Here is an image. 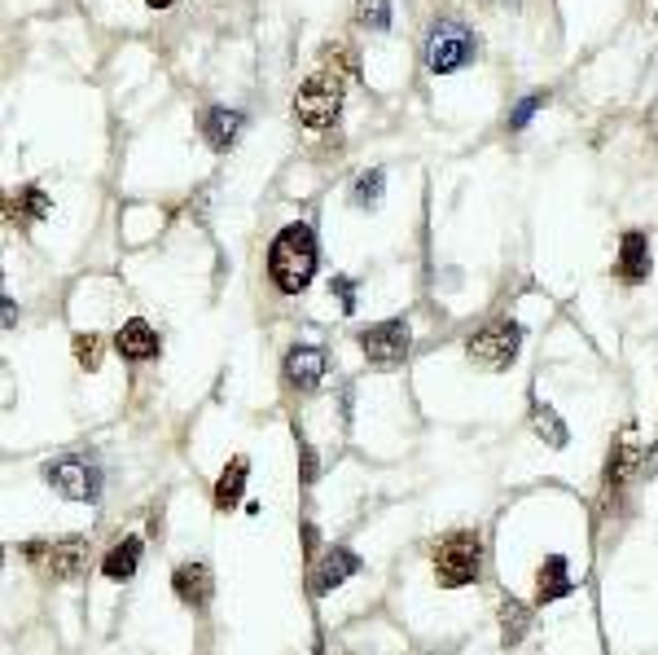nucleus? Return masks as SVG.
<instances>
[{
  "label": "nucleus",
  "instance_id": "nucleus-17",
  "mask_svg": "<svg viewBox=\"0 0 658 655\" xmlns=\"http://www.w3.org/2000/svg\"><path fill=\"white\" fill-rule=\"evenodd\" d=\"M136 567H141V536H123V541H114V545L106 550V559H102V576L114 581V585L132 581Z\"/></svg>",
  "mask_w": 658,
  "mask_h": 655
},
{
  "label": "nucleus",
  "instance_id": "nucleus-4",
  "mask_svg": "<svg viewBox=\"0 0 658 655\" xmlns=\"http://www.w3.org/2000/svg\"><path fill=\"white\" fill-rule=\"evenodd\" d=\"M518 348H523V326L514 317H496V321H487L483 330L470 335L465 357L487 375H505L518 361Z\"/></svg>",
  "mask_w": 658,
  "mask_h": 655
},
{
  "label": "nucleus",
  "instance_id": "nucleus-6",
  "mask_svg": "<svg viewBox=\"0 0 658 655\" xmlns=\"http://www.w3.org/2000/svg\"><path fill=\"white\" fill-rule=\"evenodd\" d=\"M44 484L58 493V498H66V502H97L102 498V484H106V475L97 471V462H89V458H80V453H66V458H53V462H44Z\"/></svg>",
  "mask_w": 658,
  "mask_h": 655
},
{
  "label": "nucleus",
  "instance_id": "nucleus-7",
  "mask_svg": "<svg viewBox=\"0 0 658 655\" xmlns=\"http://www.w3.org/2000/svg\"><path fill=\"white\" fill-rule=\"evenodd\" d=\"M356 344L369 357V366L395 370V366H404V357L413 348V326H409V317H387V321H373V326L356 330Z\"/></svg>",
  "mask_w": 658,
  "mask_h": 655
},
{
  "label": "nucleus",
  "instance_id": "nucleus-18",
  "mask_svg": "<svg viewBox=\"0 0 658 655\" xmlns=\"http://www.w3.org/2000/svg\"><path fill=\"white\" fill-rule=\"evenodd\" d=\"M246 480H250V458H228V467L219 471V480H216V511H233L237 502H241V489H246Z\"/></svg>",
  "mask_w": 658,
  "mask_h": 655
},
{
  "label": "nucleus",
  "instance_id": "nucleus-25",
  "mask_svg": "<svg viewBox=\"0 0 658 655\" xmlns=\"http://www.w3.org/2000/svg\"><path fill=\"white\" fill-rule=\"evenodd\" d=\"M545 102H548V93H532V98H523V102L510 111V129H527V124H532V115H536Z\"/></svg>",
  "mask_w": 658,
  "mask_h": 655
},
{
  "label": "nucleus",
  "instance_id": "nucleus-15",
  "mask_svg": "<svg viewBox=\"0 0 658 655\" xmlns=\"http://www.w3.org/2000/svg\"><path fill=\"white\" fill-rule=\"evenodd\" d=\"M641 462H646V453H641V444H633V440H619L615 449H610V462H606V493H624L637 475H641Z\"/></svg>",
  "mask_w": 658,
  "mask_h": 655
},
{
  "label": "nucleus",
  "instance_id": "nucleus-24",
  "mask_svg": "<svg viewBox=\"0 0 658 655\" xmlns=\"http://www.w3.org/2000/svg\"><path fill=\"white\" fill-rule=\"evenodd\" d=\"M75 361H80V370L93 375V370L102 366V339H97V335H80V339H75Z\"/></svg>",
  "mask_w": 658,
  "mask_h": 655
},
{
  "label": "nucleus",
  "instance_id": "nucleus-28",
  "mask_svg": "<svg viewBox=\"0 0 658 655\" xmlns=\"http://www.w3.org/2000/svg\"><path fill=\"white\" fill-rule=\"evenodd\" d=\"M13 321H18V308H13V299H9V295H4V326H9V330H13Z\"/></svg>",
  "mask_w": 658,
  "mask_h": 655
},
{
  "label": "nucleus",
  "instance_id": "nucleus-27",
  "mask_svg": "<svg viewBox=\"0 0 658 655\" xmlns=\"http://www.w3.org/2000/svg\"><path fill=\"white\" fill-rule=\"evenodd\" d=\"M299 453H304V480H308V484H312V480H317V475H321V471H317V467H321V462H317V453H312V444H308V440H299Z\"/></svg>",
  "mask_w": 658,
  "mask_h": 655
},
{
  "label": "nucleus",
  "instance_id": "nucleus-5",
  "mask_svg": "<svg viewBox=\"0 0 658 655\" xmlns=\"http://www.w3.org/2000/svg\"><path fill=\"white\" fill-rule=\"evenodd\" d=\"M483 572V541L479 532H452L443 536V545L435 550V581L443 590H461L474 585Z\"/></svg>",
  "mask_w": 658,
  "mask_h": 655
},
{
  "label": "nucleus",
  "instance_id": "nucleus-9",
  "mask_svg": "<svg viewBox=\"0 0 658 655\" xmlns=\"http://www.w3.org/2000/svg\"><path fill=\"white\" fill-rule=\"evenodd\" d=\"M326 370H329V357L326 348H317V344H295L281 357V375H286V383L295 392H317L321 379H326Z\"/></svg>",
  "mask_w": 658,
  "mask_h": 655
},
{
  "label": "nucleus",
  "instance_id": "nucleus-1",
  "mask_svg": "<svg viewBox=\"0 0 658 655\" xmlns=\"http://www.w3.org/2000/svg\"><path fill=\"white\" fill-rule=\"evenodd\" d=\"M317 264H321V243L312 221H290L268 243V277L281 295H304L317 277Z\"/></svg>",
  "mask_w": 658,
  "mask_h": 655
},
{
  "label": "nucleus",
  "instance_id": "nucleus-21",
  "mask_svg": "<svg viewBox=\"0 0 658 655\" xmlns=\"http://www.w3.org/2000/svg\"><path fill=\"white\" fill-rule=\"evenodd\" d=\"M527 630H532V612H527L518 598H505V603H501V643L514 652V647H523Z\"/></svg>",
  "mask_w": 658,
  "mask_h": 655
},
{
  "label": "nucleus",
  "instance_id": "nucleus-26",
  "mask_svg": "<svg viewBox=\"0 0 658 655\" xmlns=\"http://www.w3.org/2000/svg\"><path fill=\"white\" fill-rule=\"evenodd\" d=\"M329 295H338L342 313H356V277H347V273L329 277Z\"/></svg>",
  "mask_w": 658,
  "mask_h": 655
},
{
  "label": "nucleus",
  "instance_id": "nucleus-2",
  "mask_svg": "<svg viewBox=\"0 0 658 655\" xmlns=\"http://www.w3.org/2000/svg\"><path fill=\"white\" fill-rule=\"evenodd\" d=\"M479 58V35L461 18H435L422 40V62L431 75H456Z\"/></svg>",
  "mask_w": 658,
  "mask_h": 655
},
{
  "label": "nucleus",
  "instance_id": "nucleus-29",
  "mask_svg": "<svg viewBox=\"0 0 658 655\" xmlns=\"http://www.w3.org/2000/svg\"><path fill=\"white\" fill-rule=\"evenodd\" d=\"M141 4H145V9H172L176 0H141Z\"/></svg>",
  "mask_w": 658,
  "mask_h": 655
},
{
  "label": "nucleus",
  "instance_id": "nucleus-3",
  "mask_svg": "<svg viewBox=\"0 0 658 655\" xmlns=\"http://www.w3.org/2000/svg\"><path fill=\"white\" fill-rule=\"evenodd\" d=\"M342 102H347V84H342V75H338V71H333V75L321 71V75H312V80L299 84L290 111H295V120H299L308 132H326L338 124Z\"/></svg>",
  "mask_w": 658,
  "mask_h": 655
},
{
  "label": "nucleus",
  "instance_id": "nucleus-11",
  "mask_svg": "<svg viewBox=\"0 0 658 655\" xmlns=\"http://www.w3.org/2000/svg\"><path fill=\"white\" fill-rule=\"evenodd\" d=\"M114 348H119V357H123V361H150V357H158L163 339H158V330H154L145 317H132V321H123V326H119Z\"/></svg>",
  "mask_w": 658,
  "mask_h": 655
},
{
  "label": "nucleus",
  "instance_id": "nucleus-13",
  "mask_svg": "<svg viewBox=\"0 0 658 655\" xmlns=\"http://www.w3.org/2000/svg\"><path fill=\"white\" fill-rule=\"evenodd\" d=\"M615 273H619V282H628V286H641V282L650 277V238H646L641 229H628V234L619 238Z\"/></svg>",
  "mask_w": 658,
  "mask_h": 655
},
{
  "label": "nucleus",
  "instance_id": "nucleus-23",
  "mask_svg": "<svg viewBox=\"0 0 658 655\" xmlns=\"http://www.w3.org/2000/svg\"><path fill=\"white\" fill-rule=\"evenodd\" d=\"M351 18L364 31H391V0H356Z\"/></svg>",
  "mask_w": 658,
  "mask_h": 655
},
{
  "label": "nucleus",
  "instance_id": "nucleus-10",
  "mask_svg": "<svg viewBox=\"0 0 658 655\" xmlns=\"http://www.w3.org/2000/svg\"><path fill=\"white\" fill-rule=\"evenodd\" d=\"M360 572V554L356 550H347V545H329L326 554L312 563V594L317 598H326V594H333L338 585H347L351 576Z\"/></svg>",
  "mask_w": 658,
  "mask_h": 655
},
{
  "label": "nucleus",
  "instance_id": "nucleus-16",
  "mask_svg": "<svg viewBox=\"0 0 658 655\" xmlns=\"http://www.w3.org/2000/svg\"><path fill=\"white\" fill-rule=\"evenodd\" d=\"M172 590H176V598H181L185 607L203 612V607L212 603V572H207V563H181V567L172 572Z\"/></svg>",
  "mask_w": 658,
  "mask_h": 655
},
{
  "label": "nucleus",
  "instance_id": "nucleus-12",
  "mask_svg": "<svg viewBox=\"0 0 658 655\" xmlns=\"http://www.w3.org/2000/svg\"><path fill=\"white\" fill-rule=\"evenodd\" d=\"M241 129H246V115H241V111H228V106H207L203 120H198L203 141H207L216 154H228L233 141L241 136Z\"/></svg>",
  "mask_w": 658,
  "mask_h": 655
},
{
  "label": "nucleus",
  "instance_id": "nucleus-20",
  "mask_svg": "<svg viewBox=\"0 0 658 655\" xmlns=\"http://www.w3.org/2000/svg\"><path fill=\"white\" fill-rule=\"evenodd\" d=\"M53 212V203H49V194L40 190V185H22V190H13V198H9V216L18 221V225H35V221H44Z\"/></svg>",
  "mask_w": 658,
  "mask_h": 655
},
{
  "label": "nucleus",
  "instance_id": "nucleus-8",
  "mask_svg": "<svg viewBox=\"0 0 658 655\" xmlns=\"http://www.w3.org/2000/svg\"><path fill=\"white\" fill-rule=\"evenodd\" d=\"M22 554H27V563H31V567H40L44 576H53V581H75V576L89 567V536L31 541Z\"/></svg>",
  "mask_w": 658,
  "mask_h": 655
},
{
  "label": "nucleus",
  "instance_id": "nucleus-14",
  "mask_svg": "<svg viewBox=\"0 0 658 655\" xmlns=\"http://www.w3.org/2000/svg\"><path fill=\"white\" fill-rule=\"evenodd\" d=\"M566 594H575L570 563H566V554H548L545 563L536 567V607H548V603H557Z\"/></svg>",
  "mask_w": 658,
  "mask_h": 655
},
{
  "label": "nucleus",
  "instance_id": "nucleus-22",
  "mask_svg": "<svg viewBox=\"0 0 658 655\" xmlns=\"http://www.w3.org/2000/svg\"><path fill=\"white\" fill-rule=\"evenodd\" d=\"M382 190H387V172H382V167H369V172L356 176V185H351V203L369 212V207L382 203Z\"/></svg>",
  "mask_w": 658,
  "mask_h": 655
},
{
  "label": "nucleus",
  "instance_id": "nucleus-19",
  "mask_svg": "<svg viewBox=\"0 0 658 655\" xmlns=\"http://www.w3.org/2000/svg\"><path fill=\"white\" fill-rule=\"evenodd\" d=\"M532 431H536V440H545L548 449H566V440H570V427L562 422V413L545 405L541 396L532 400Z\"/></svg>",
  "mask_w": 658,
  "mask_h": 655
}]
</instances>
